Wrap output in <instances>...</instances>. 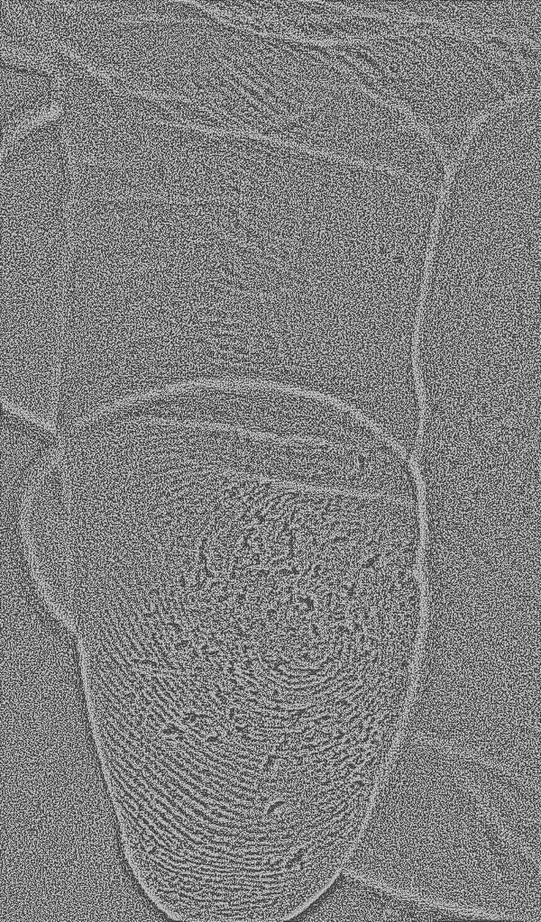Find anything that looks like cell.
I'll use <instances>...</instances> for the list:
<instances>
[{"label": "cell", "instance_id": "cell-1", "mask_svg": "<svg viewBox=\"0 0 541 922\" xmlns=\"http://www.w3.org/2000/svg\"><path fill=\"white\" fill-rule=\"evenodd\" d=\"M200 123L316 151L335 128L338 71L316 44L261 34L218 17L199 34Z\"/></svg>", "mask_w": 541, "mask_h": 922}, {"label": "cell", "instance_id": "cell-2", "mask_svg": "<svg viewBox=\"0 0 541 922\" xmlns=\"http://www.w3.org/2000/svg\"><path fill=\"white\" fill-rule=\"evenodd\" d=\"M177 421L288 440L364 444L378 434L344 406L322 395L251 380L201 381L166 399Z\"/></svg>", "mask_w": 541, "mask_h": 922}, {"label": "cell", "instance_id": "cell-3", "mask_svg": "<svg viewBox=\"0 0 541 922\" xmlns=\"http://www.w3.org/2000/svg\"><path fill=\"white\" fill-rule=\"evenodd\" d=\"M539 445L499 434L454 437L424 444L427 492L478 506L540 498Z\"/></svg>", "mask_w": 541, "mask_h": 922}, {"label": "cell", "instance_id": "cell-4", "mask_svg": "<svg viewBox=\"0 0 541 922\" xmlns=\"http://www.w3.org/2000/svg\"><path fill=\"white\" fill-rule=\"evenodd\" d=\"M217 17L261 34L328 45L341 37L345 19L329 3L288 1L205 2Z\"/></svg>", "mask_w": 541, "mask_h": 922}, {"label": "cell", "instance_id": "cell-5", "mask_svg": "<svg viewBox=\"0 0 541 922\" xmlns=\"http://www.w3.org/2000/svg\"><path fill=\"white\" fill-rule=\"evenodd\" d=\"M247 599L245 593L240 592L234 596V602L237 607L243 606Z\"/></svg>", "mask_w": 541, "mask_h": 922}, {"label": "cell", "instance_id": "cell-6", "mask_svg": "<svg viewBox=\"0 0 541 922\" xmlns=\"http://www.w3.org/2000/svg\"><path fill=\"white\" fill-rule=\"evenodd\" d=\"M277 616H278V611L275 608H268L265 611V617H266V619H268L270 622L275 620L277 618Z\"/></svg>", "mask_w": 541, "mask_h": 922}, {"label": "cell", "instance_id": "cell-7", "mask_svg": "<svg viewBox=\"0 0 541 922\" xmlns=\"http://www.w3.org/2000/svg\"><path fill=\"white\" fill-rule=\"evenodd\" d=\"M160 597V592L158 589H151L148 592V598L151 601L154 602Z\"/></svg>", "mask_w": 541, "mask_h": 922}, {"label": "cell", "instance_id": "cell-8", "mask_svg": "<svg viewBox=\"0 0 541 922\" xmlns=\"http://www.w3.org/2000/svg\"><path fill=\"white\" fill-rule=\"evenodd\" d=\"M144 691H145V694L148 696V698L150 699H152V700L155 699V696L153 695V693L151 691H150L148 689H145Z\"/></svg>", "mask_w": 541, "mask_h": 922}]
</instances>
